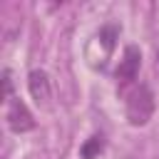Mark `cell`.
<instances>
[{
  "instance_id": "52a82bcc",
  "label": "cell",
  "mask_w": 159,
  "mask_h": 159,
  "mask_svg": "<svg viewBox=\"0 0 159 159\" xmlns=\"http://www.w3.org/2000/svg\"><path fill=\"white\" fill-rule=\"evenodd\" d=\"M2 99L5 102L12 99V75H10V70H2Z\"/></svg>"
},
{
  "instance_id": "7a4b0ae2",
  "label": "cell",
  "mask_w": 159,
  "mask_h": 159,
  "mask_svg": "<svg viewBox=\"0 0 159 159\" xmlns=\"http://www.w3.org/2000/svg\"><path fill=\"white\" fill-rule=\"evenodd\" d=\"M5 119H7L10 132H15V134H25V132L35 129V117H32V112L27 109V104L22 99H15V97L10 99Z\"/></svg>"
},
{
  "instance_id": "6da1fadb",
  "label": "cell",
  "mask_w": 159,
  "mask_h": 159,
  "mask_svg": "<svg viewBox=\"0 0 159 159\" xmlns=\"http://www.w3.org/2000/svg\"><path fill=\"white\" fill-rule=\"evenodd\" d=\"M154 114V92L147 84H139L127 97V122L132 127H144Z\"/></svg>"
},
{
  "instance_id": "ba28073f",
  "label": "cell",
  "mask_w": 159,
  "mask_h": 159,
  "mask_svg": "<svg viewBox=\"0 0 159 159\" xmlns=\"http://www.w3.org/2000/svg\"><path fill=\"white\" fill-rule=\"evenodd\" d=\"M157 60H159V52H157Z\"/></svg>"
},
{
  "instance_id": "5b68a950",
  "label": "cell",
  "mask_w": 159,
  "mask_h": 159,
  "mask_svg": "<svg viewBox=\"0 0 159 159\" xmlns=\"http://www.w3.org/2000/svg\"><path fill=\"white\" fill-rule=\"evenodd\" d=\"M102 149H104V137H102V134H94V137H89V139L80 147V157H82V159H97V157L102 154Z\"/></svg>"
},
{
  "instance_id": "3957f363",
  "label": "cell",
  "mask_w": 159,
  "mask_h": 159,
  "mask_svg": "<svg viewBox=\"0 0 159 159\" xmlns=\"http://www.w3.org/2000/svg\"><path fill=\"white\" fill-rule=\"evenodd\" d=\"M139 65H142V52H139L137 45H129V47L124 50L122 60H119V67H117L114 77H117L122 84H129V82H134V77L139 75Z\"/></svg>"
},
{
  "instance_id": "8992f818",
  "label": "cell",
  "mask_w": 159,
  "mask_h": 159,
  "mask_svg": "<svg viewBox=\"0 0 159 159\" xmlns=\"http://www.w3.org/2000/svg\"><path fill=\"white\" fill-rule=\"evenodd\" d=\"M117 35H119V27H117V25H104V27L99 30V40L104 42L107 52L114 47V40H117Z\"/></svg>"
},
{
  "instance_id": "277c9868",
  "label": "cell",
  "mask_w": 159,
  "mask_h": 159,
  "mask_svg": "<svg viewBox=\"0 0 159 159\" xmlns=\"http://www.w3.org/2000/svg\"><path fill=\"white\" fill-rule=\"evenodd\" d=\"M27 89L37 104H47L50 99V77L45 70H32L27 75Z\"/></svg>"
}]
</instances>
